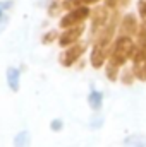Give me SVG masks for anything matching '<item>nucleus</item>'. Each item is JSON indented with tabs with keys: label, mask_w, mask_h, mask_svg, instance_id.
<instances>
[{
	"label": "nucleus",
	"mask_w": 146,
	"mask_h": 147,
	"mask_svg": "<svg viewBox=\"0 0 146 147\" xmlns=\"http://www.w3.org/2000/svg\"><path fill=\"white\" fill-rule=\"evenodd\" d=\"M143 63H146V41H141V48L134 58V67H139Z\"/></svg>",
	"instance_id": "nucleus-10"
},
{
	"label": "nucleus",
	"mask_w": 146,
	"mask_h": 147,
	"mask_svg": "<svg viewBox=\"0 0 146 147\" xmlns=\"http://www.w3.org/2000/svg\"><path fill=\"white\" fill-rule=\"evenodd\" d=\"M132 51H134V43L131 41V38L127 36L119 38L117 43L113 45L112 53H110V63L115 65V67L124 65L129 60V57L132 55Z\"/></svg>",
	"instance_id": "nucleus-1"
},
{
	"label": "nucleus",
	"mask_w": 146,
	"mask_h": 147,
	"mask_svg": "<svg viewBox=\"0 0 146 147\" xmlns=\"http://www.w3.org/2000/svg\"><path fill=\"white\" fill-rule=\"evenodd\" d=\"M102 123H103V118H102V116H95V118L91 120V125H93L95 128H98Z\"/></svg>",
	"instance_id": "nucleus-14"
},
{
	"label": "nucleus",
	"mask_w": 146,
	"mask_h": 147,
	"mask_svg": "<svg viewBox=\"0 0 146 147\" xmlns=\"http://www.w3.org/2000/svg\"><path fill=\"white\" fill-rule=\"evenodd\" d=\"M122 33H136V19H134V16H126L124 17Z\"/></svg>",
	"instance_id": "nucleus-8"
},
{
	"label": "nucleus",
	"mask_w": 146,
	"mask_h": 147,
	"mask_svg": "<svg viewBox=\"0 0 146 147\" xmlns=\"http://www.w3.org/2000/svg\"><path fill=\"white\" fill-rule=\"evenodd\" d=\"M83 51H84V46L83 45H76V46H71L62 57H60V63L64 65V67H71L74 62L83 55Z\"/></svg>",
	"instance_id": "nucleus-3"
},
{
	"label": "nucleus",
	"mask_w": 146,
	"mask_h": 147,
	"mask_svg": "<svg viewBox=\"0 0 146 147\" xmlns=\"http://www.w3.org/2000/svg\"><path fill=\"white\" fill-rule=\"evenodd\" d=\"M60 128H62V120H53L52 121V130L53 132H59Z\"/></svg>",
	"instance_id": "nucleus-13"
},
{
	"label": "nucleus",
	"mask_w": 146,
	"mask_h": 147,
	"mask_svg": "<svg viewBox=\"0 0 146 147\" xmlns=\"http://www.w3.org/2000/svg\"><path fill=\"white\" fill-rule=\"evenodd\" d=\"M31 146V135L28 130H23L16 135L14 139V147H29Z\"/></svg>",
	"instance_id": "nucleus-7"
},
{
	"label": "nucleus",
	"mask_w": 146,
	"mask_h": 147,
	"mask_svg": "<svg viewBox=\"0 0 146 147\" xmlns=\"http://www.w3.org/2000/svg\"><path fill=\"white\" fill-rule=\"evenodd\" d=\"M102 101H103V94L98 92V91H91L89 92V106L93 110H98L102 106Z\"/></svg>",
	"instance_id": "nucleus-9"
},
{
	"label": "nucleus",
	"mask_w": 146,
	"mask_h": 147,
	"mask_svg": "<svg viewBox=\"0 0 146 147\" xmlns=\"http://www.w3.org/2000/svg\"><path fill=\"white\" fill-rule=\"evenodd\" d=\"M138 7H139V14H141V17L146 21V0H139V2H138Z\"/></svg>",
	"instance_id": "nucleus-12"
},
{
	"label": "nucleus",
	"mask_w": 146,
	"mask_h": 147,
	"mask_svg": "<svg viewBox=\"0 0 146 147\" xmlns=\"http://www.w3.org/2000/svg\"><path fill=\"white\" fill-rule=\"evenodd\" d=\"M81 3H86V5H89V3H96V2H100V0H79Z\"/></svg>",
	"instance_id": "nucleus-15"
},
{
	"label": "nucleus",
	"mask_w": 146,
	"mask_h": 147,
	"mask_svg": "<svg viewBox=\"0 0 146 147\" xmlns=\"http://www.w3.org/2000/svg\"><path fill=\"white\" fill-rule=\"evenodd\" d=\"M83 31H84V28L79 24L77 28L76 26H72L69 31H65V33H62V36H60V46H71V45H74L76 43V39L83 34Z\"/></svg>",
	"instance_id": "nucleus-4"
},
{
	"label": "nucleus",
	"mask_w": 146,
	"mask_h": 147,
	"mask_svg": "<svg viewBox=\"0 0 146 147\" xmlns=\"http://www.w3.org/2000/svg\"><path fill=\"white\" fill-rule=\"evenodd\" d=\"M124 147H146V135H131L124 140Z\"/></svg>",
	"instance_id": "nucleus-6"
},
{
	"label": "nucleus",
	"mask_w": 146,
	"mask_h": 147,
	"mask_svg": "<svg viewBox=\"0 0 146 147\" xmlns=\"http://www.w3.org/2000/svg\"><path fill=\"white\" fill-rule=\"evenodd\" d=\"M89 10L86 7H77L72 12H69L67 16H64L60 19V28H72V26H79L84 19H88Z\"/></svg>",
	"instance_id": "nucleus-2"
},
{
	"label": "nucleus",
	"mask_w": 146,
	"mask_h": 147,
	"mask_svg": "<svg viewBox=\"0 0 146 147\" xmlns=\"http://www.w3.org/2000/svg\"><path fill=\"white\" fill-rule=\"evenodd\" d=\"M134 72L138 74V77H139V79H143V80H145V79H146V63L139 65V67H134Z\"/></svg>",
	"instance_id": "nucleus-11"
},
{
	"label": "nucleus",
	"mask_w": 146,
	"mask_h": 147,
	"mask_svg": "<svg viewBox=\"0 0 146 147\" xmlns=\"http://www.w3.org/2000/svg\"><path fill=\"white\" fill-rule=\"evenodd\" d=\"M19 70L17 69H14V67H10V69H7V84H9V87L12 89V91H17L19 89Z\"/></svg>",
	"instance_id": "nucleus-5"
}]
</instances>
